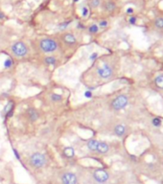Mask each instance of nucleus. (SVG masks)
<instances>
[{
    "label": "nucleus",
    "mask_w": 163,
    "mask_h": 184,
    "mask_svg": "<svg viewBox=\"0 0 163 184\" xmlns=\"http://www.w3.org/2000/svg\"><path fill=\"white\" fill-rule=\"evenodd\" d=\"M11 52L17 58H23L29 53V48L23 41H17L11 46Z\"/></svg>",
    "instance_id": "obj_3"
},
{
    "label": "nucleus",
    "mask_w": 163,
    "mask_h": 184,
    "mask_svg": "<svg viewBox=\"0 0 163 184\" xmlns=\"http://www.w3.org/2000/svg\"><path fill=\"white\" fill-rule=\"evenodd\" d=\"M152 124L154 126V127H160L161 124H162V121L161 119L158 118V117H154L153 120H152Z\"/></svg>",
    "instance_id": "obj_24"
},
{
    "label": "nucleus",
    "mask_w": 163,
    "mask_h": 184,
    "mask_svg": "<svg viewBox=\"0 0 163 184\" xmlns=\"http://www.w3.org/2000/svg\"><path fill=\"white\" fill-rule=\"evenodd\" d=\"M26 115H27L28 120H29V121L32 122V123L38 121V119L39 118V113L35 108H29V109H28L26 110Z\"/></svg>",
    "instance_id": "obj_9"
},
{
    "label": "nucleus",
    "mask_w": 163,
    "mask_h": 184,
    "mask_svg": "<svg viewBox=\"0 0 163 184\" xmlns=\"http://www.w3.org/2000/svg\"><path fill=\"white\" fill-rule=\"evenodd\" d=\"M83 96L86 97V98H87V99H91V98H92V96H93V93H92V91H91V90H88V89H87L86 91H84Z\"/></svg>",
    "instance_id": "obj_27"
},
{
    "label": "nucleus",
    "mask_w": 163,
    "mask_h": 184,
    "mask_svg": "<svg viewBox=\"0 0 163 184\" xmlns=\"http://www.w3.org/2000/svg\"><path fill=\"white\" fill-rule=\"evenodd\" d=\"M6 17V16H5V13H3V12H1L0 11V20H2V19H4Z\"/></svg>",
    "instance_id": "obj_31"
},
{
    "label": "nucleus",
    "mask_w": 163,
    "mask_h": 184,
    "mask_svg": "<svg viewBox=\"0 0 163 184\" xmlns=\"http://www.w3.org/2000/svg\"><path fill=\"white\" fill-rule=\"evenodd\" d=\"M108 25H109V21L107 19H102L99 21V23H98L99 28H106V27H108Z\"/></svg>",
    "instance_id": "obj_25"
},
{
    "label": "nucleus",
    "mask_w": 163,
    "mask_h": 184,
    "mask_svg": "<svg viewBox=\"0 0 163 184\" xmlns=\"http://www.w3.org/2000/svg\"><path fill=\"white\" fill-rule=\"evenodd\" d=\"M47 158L42 153H34L29 157V165L34 169H41L46 165Z\"/></svg>",
    "instance_id": "obj_2"
},
{
    "label": "nucleus",
    "mask_w": 163,
    "mask_h": 184,
    "mask_svg": "<svg viewBox=\"0 0 163 184\" xmlns=\"http://www.w3.org/2000/svg\"><path fill=\"white\" fill-rule=\"evenodd\" d=\"M81 13L83 17H87L89 15V9L87 6H83L81 8Z\"/></svg>",
    "instance_id": "obj_23"
},
{
    "label": "nucleus",
    "mask_w": 163,
    "mask_h": 184,
    "mask_svg": "<svg viewBox=\"0 0 163 184\" xmlns=\"http://www.w3.org/2000/svg\"><path fill=\"white\" fill-rule=\"evenodd\" d=\"M92 178H93L94 181L97 182L98 184H104L108 182L109 179V174L108 171H106L104 169H95L93 173H92Z\"/></svg>",
    "instance_id": "obj_6"
},
{
    "label": "nucleus",
    "mask_w": 163,
    "mask_h": 184,
    "mask_svg": "<svg viewBox=\"0 0 163 184\" xmlns=\"http://www.w3.org/2000/svg\"><path fill=\"white\" fill-rule=\"evenodd\" d=\"M133 13V9L132 8H129L127 10V13Z\"/></svg>",
    "instance_id": "obj_32"
},
{
    "label": "nucleus",
    "mask_w": 163,
    "mask_h": 184,
    "mask_svg": "<svg viewBox=\"0 0 163 184\" xmlns=\"http://www.w3.org/2000/svg\"><path fill=\"white\" fill-rule=\"evenodd\" d=\"M129 22H130L131 24L134 25V24L136 23V17H131L129 18Z\"/></svg>",
    "instance_id": "obj_29"
},
{
    "label": "nucleus",
    "mask_w": 163,
    "mask_h": 184,
    "mask_svg": "<svg viewBox=\"0 0 163 184\" xmlns=\"http://www.w3.org/2000/svg\"><path fill=\"white\" fill-rule=\"evenodd\" d=\"M154 26L157 29H163V17H159L154 19Z\"/></svg>",
    "instance_id": "obj_21"
},
{
    "label": "nucleus",
    "mask_w": 163,
    "mask_h": 184,
    "mask_svg": "<svg viewBox=\"0 0 163 184\" xmlns=\"http://www.w3.org/2000/svg\"><path fill=\"white\" fill-rule=\"evenodd\" d=\"M98 56H99V54H98L97 52L92 53V54L90 55V57H89V61H94L98 58Z\"/></svg>",
    "instance_id": "obj_28"
},
{
    "label": "nucleus",
    "mask_w": 163,
    "mask_h": 184,
    "mask_svg": "<svg viewBox=\"0 0 163 184\" xmlns=\"http://www.w3.org/2000/svg\"><path fill=\"white\" fill-rule=\"evenodd\" d=\"M101 4H102L101 0H89V7L90 8L96 9L99 6H101Z\"/></svg>",
    "instance_id": "obj_22"
},
{
    "label": "nucleus",
    "mask_w": 163,
    "mask_h": 184,
    "mask_svg": "<svg viewBox=\"0 0 163 184\" xmlns=\"http://www.w3.org/2000/svg\"><path fill=\"white\" fill-rule=\"evenodd\" d=\"M70 22H71V21H70V20H69V21H63V22H61V23L59 25V29L61 30V31H62V30H65V28L70 24Z\"/></svg>",
    "instance_id": "obj_26"
},
{
    "label": "nucleus",
    "mask_w": 163,
    "mask_h": 184,
    "mask_svg": "<svg viewBox=\"0 0 163 184\" xmlns=\"http://www.w3.org/2000/svg\"><path fill=\"white\" fill-rule=\"evenodd\" d=\"M61 39L63 43L68 46H74L77 44V39L73 33H70V32L63 33L61 36Z\"/></svg>",
    "instance_id": "obj_8"
},
{
    "label": "nucleus",
    "mask_w": 163,
    "mask_h": 184,
    "mask_svg": "<svg viewBox=\"0 0 163 184\" xmlns=\"http://www.w3.org/2000/svg\"><path fill=\"white\" fill-rule=\"evenodd\" d=\"M102 6H103V9L108 13H112L116 9V3L113 1V0H107V1H105L102 4Z\"/></svg>",
    "instance_id": "obj_11"
},
{
    "label": "nucleus",
    "mask_w": 163,
    "mask_h": 184,
    "mask_svg": "<svg viewBox=\"0 0 163 184\" xmlns=\"http://www.w3.org/2000/svg\"><path fill=\"white\" fill-rule=\"evenodd\" d=\"M43 61L46 65H55L58 60L54 56H46L43 58Z\"/></svg>",
    "instance_id": "obj_16"
},
{
    "label": "nucleus",
    "mask_w": 163,
    "mask_h": 184,
    "mask_svg": "<svg viewBox=\"0 0 163 184\" xmlns=\"http://www.w3.org/2000/svg\"><path fill=\"white\" fill-rule=\"evenodd\" d=\"M99 144V141L96 139H89L87 142V147L89 151L91 152H96L97 151V147Z\"/></svg>",
    "instance_id": "obj_15"
},
{
    "label": "nucleus",
    "mask_w": 163,
    "mask_h": 184,
    "mask_svg": "<svg viewBox=\"0 0 163 184\" xmlns=\"http://www.w3.org/2000/svg\"><path fill=\"white\" fill-rule=\"evenodd\" d=\"M78 1H79V0H74V2H78Z\"/></svg>",
    "instance_id": "obj_34"
},
{
    "label": "nucleus",
    "mask_w": 163,
    "mask_h": 184,
    "mask_svg": "<svg viewBox=\"0 0 163 184\" xmlns=\"http://www.w3.org/2000/svg\"><path fill=\"white\" fill-rule=\"evenodd\" d=\"M62 153H63V155L69 159H71L75 156V150L73 147H65L63 149Z\"/></svg>",
    "instance_id": "obj_14"
},
{
    "label": "nucleus",
    "mask_w": 163,
    "mask_h": 184,
    "mask_svg": "<svg viewBox=\"0 0 163 184\" xmlns=\"http://www.w3.org/2000/svg\"><path fill=\"white\" fill-rule=\"evenodd\" d=\"M78 28H82V29H84V26L80 23V24H78Z\"/></svg>",
    "instance_id": "obj_33"
},
{
    "label": "nucleus",
    "mask_w": 163,
    "mask_h": 184,
    "mask_svg": "<svg viewBox=\"0 0 163 184\" xmlns=\"http://www.w3.org/2000/svg\"><path fill=\"white\" fill-rule=\"evenodd\" d=\"M99 30H100V28H99L98 24H95V23L91 24V25L87 28L88 33L91 34V35H95V34H97V33L99 32Z\"/></svg>",
    "instance_id": "obj_18"
},
{
    "label": "nucleus",
    "mask_w": 163,
    "mask_h": 184,
    "mask_svg": "<svg viewBox=\"0 0 163 184\" xmlns=\"http://www.w3.org/2000/svg\"><path fill=\"white\" fill-rule=\"evenodd\" d=\"M97 75L102 80H109L113 75V68L109 63H104V64L97 67Z\"/></svg>",
    "instance_id": "obj_5"
},
{
    "label": "nucleus",
    "mask_w": 163,
    "mask_h": 184,
    "mask_svg": "<svg viewBox=\"0 0 163 184\" xmlns=\"http://www.w3.org/2000/svg\"><path fill=\"white\" fill-rule=\"evenodd\" d=\"M109 151V146L107 142H104V141H99V144L97 147V153L100 154H105Z\"/></svg>",
    "instance_id": "obj_12"
},
{
    "label": "nucleus",
    "mask_w": 163,
    "mask_h": 184,
    "mask_svg": "<svg viewBox=\"0 0 163 184\" xmlns=\"http://www.w3.org/2000/svg\"><path fill=\"white\" fill-rule=\"evenodd\" d=\"M13 109H15V105H13V101H9L5 105V108L3 109V114L6 116V118H10L13 116Z\"/></svg>",
    "instance_id": "obj_10"
},
{
    "label": "nucleus",
    "mask_w": 163,
    "mask_h": 184,
    "mask_svg": "<svg viewBox=\"0 0 163 184\" xmlns=\"http://www.w3.org/2000/svg\"><path fill=\"white\" fill-rule=\"evenodd\" d=\"M0 40H1V34H0Z\"/></svg>",
    "instance_id": "obj_35"
},
{
    "label": "nucleus",
    "mask_w": 163,
    "mask_h": 184,
    "mask_svg": "<svg viewBox=\"0 0 163 184\" xmlns=\"http://www.w3.org/2000/svg\"><path fill=\"white\" fill-rule=\"evenodd\" d=\"M13 60L12 59V58H7L5 61H4V67H5V69H10V68H12L13 66Z\"/></svg>",
    "instance_id": "obj_20"
},
{
    "label": "nucleus",
    "mask_w": 163,
    "mask_h": 184,
    "mask_svg": "<svg viewBox=\"0 0 163 184\" xmlns=\"http://www.w3.org/2000/svg\"><path fill=\"white\" fill-rule=\"evenodd\" d=\"M154 83L155 86H157V87L163 89V75H158L157 77H155Z\"/></svg>",
    "instance_id": "obj_17"
},
{
    "label": "nucleus",
    "mask_w": 163,
    "mask_h": 184,
    "mask_svg": "<svg viewBox=\"0 0 163 184\" xmlns=\"http://www.w3.org/2000/svg\"><path fill=\"white\" fill-rule=\"evenodd\" d=\"M13 154H15V156L18 159V160H20V154H19V153H18V151L17 150H16V149H13Z\"/></svg>",
    "instance_id": "obj_30"
},
{
    "label": "nucleus",
    "mask_w": 163,
    "mask_h": 184,
    "mask_svg": "<svg viewBox=\"0 0 163 184\" xmlns=\"http://www.w3.org/2000/svg\"><path fill=\"white\" fill-rule=\"evenodd\" d=\"M126 127L122 124H118L114 127V129H113V131H114V134L119 137H122L123 135H125L126 133Z\"/></svg>",
    "instance_id": "obj_13"
},
{
    "label": "nucleus",
    "mask_w": 163,
    "mask_h": 184,
    "mask_svg": "<svg viewBox=\"0 0 163 184\" xmlns=\"http://www.w3.org/2000/svg\"><path fill=\"white\" fill-rule=\"evenodd\" d=\"M39 49L44 54H51L59 49V42L52 38H43L39 40Z\"/></svg>",
    "instance_id": "obj_1"
},
{
    "label": "nucleus",
    "mask_w": 163,
    "mask_h": 184,
    "mask_svg": "<svg viewBox=\"0 0 163 184\" xmlns=\"http://www.w3.org/2000/svg\"><path fill=\"white\" fill-rule=\"evenodd\" d=\"M61 181L62 184H78V178L72 172H65L61 175Z\"/></svg>",
    "instance_id": "obj_7"
},
{
    "label": "nucleus",
    "mask_w": 163,
    "mask_h": 184,
    "mask_svg": "<svg viewBox=\"0 0 163 184\" xmlns=\"http://www.w3.org/2000/svg\"><path fill=\"white\" fill-rule=\"evenodd\" d=\"M50 100L55 103L61 102V101H62V95L59 94V93H52L50 95Z\"/></svg>",
    "instance_id": "obj_19"
},
{
    "label": "nucleus",
    "mask_w": 163,
    "mask_h": 184,
    "mask_svg": "<svg viewBox=\"0 0 163 184\" xmlns=\"http://www.w3.org/2000/svg\"><path fill=\"white\" fill-rule=\"evenodd\" d=\"M128 104H129V98H128L126 95L121 94L116 96L110 103V107L113 110L115 111H119L123 109H125Z\"/></svg>",
    "instance_id": "obj_4"
}]
</instances>
